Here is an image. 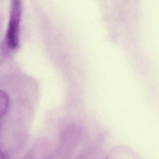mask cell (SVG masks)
Wrapping results in <instances>:
<instances>
[{
    "mask_svg": "<svg viewBox=\"0 0 159 159\" xmlns=\"http://www.w3.org/2000/svg\"><path fill=\"white\" fill-rule=\"evenodd\" d=\"M21 16V2L12 1L5 39L6 45L9 49H16L18 45Z\"/></svg>",
    "mask_w": 159,
    "mask_h": 159,
    "instance_id": "6da1fadb",
    "label": "cell"
},
{
    "mask_svg": "<svg viewBox=\"0 0 159 159\" xmlns=\"http://www.w3.org/2000/svg\"><path fill=\"white\" fill-rule=\"evenodd\" d=\"M9 101L7 94L0 90V118L3 116L7 111Z\"/></svg>",
    "mask_w": 159,
    "mask_h": 159,
    "instance_id": "7a4b0ae2",
    "label": "cell"
},
{
    "mask_svg": "<svg viewBox=\"0 0 159 159\" xmlns=\"http://www.w3.org/2000/svg\"><path fill=\"white\" fill-rule=\"evenodd\" d=\"M0 159H6L4 154L1 150H0Z\"/></svg>",
    "mask_w": 159,
    "mask_h": 159,
    "instance_id": "3957f363",
    "label": "cell"
}]
</instances>
